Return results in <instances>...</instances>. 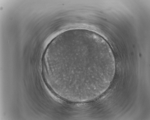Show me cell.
<instances>
[{"instance_id":"cell-1","label":"cell","mask_w":150,"mask_h":120,"mask_svg":"<svg viewBox=\"0 0 150 120\" xmlns=\"http://www.w3.org/2000/svg\"><path fill=\"white\" fill-rule=\"evenodd\" d=\"M48 53L52 65L60 68L63 85L90 92L102 86L114 60L110 49L90 37L66 38L54 45Z\"/></svg>"}]
</instances>
